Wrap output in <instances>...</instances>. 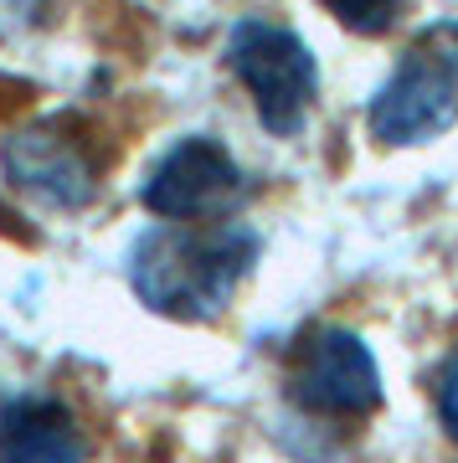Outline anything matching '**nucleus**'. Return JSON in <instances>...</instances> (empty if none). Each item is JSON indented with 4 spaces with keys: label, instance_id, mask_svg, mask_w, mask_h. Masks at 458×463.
Returning a JSON list of instances; mask_svg holds the SVG:
<instances>
[{
    "label": "nucleus",
    "instance_id": "obj_1",
    "mask_svg": "<svg viewBox=\"0 0 458 463\" xmlns=\"http://www.w3.org/2000/svg\"><path fill=\"white\" fill-rule=\"evenodd\" d=\"M262 237L247 222H155L129 248V288L149 315L212 325L253 279Z\"/></svg>",
    "mask_w": 458,
    "mask_h": 463
},
{
    "label": "nucleus",
    "instance_id": "obj_2",
    "mask_svg": "<svg viewBox=\"0 0 458 463\" xmlns=\"http://www.w3.org/2000/svg\"><path fill=\"white\" fill-rule=\"evenodd\" d=\"M458 124V16L427 21L366 103V129L386 149L433 145Z\"/></svg>",
    "mask_w": 458,
    "mask_h": 463
},
{
    "label": "nucleus",
    "instance_id": "obj_3",
    "mask_svg": "<svg viewBox=\"0 0 458 463\" xmlns=\"http://www.w3.org/2000/svg\"><path fill=\"white\" fill-rule=\"evenodd\" d=\"M227 67L247 88L253 114L273 139H294L320 99V62L310 42L268 16H243L227 32Z\"/></svg>",
    "mask_w": 458,
    "mask_h": 463
},
{
    "label": "nucleus",
    "instance_id": "obj_4",
    "mask_svg": "<svg viewBox=\"0 0 458 463\" xmlns=\"http://www.w3.org/2000/svg\"><path fill=\"white\" fill-rule=\"evenodd\" d=\"M283 397L320 422H366L386 407V381L371 345L345 325H314L299 335Z\"/></svg>",
    "mask_w": 458,
    "mask_h": 463
},
{
    "label": "nucleus",
    "instance_id": "obj_5",
    "mask_svg": "<svg viewBox=\"0 0 458 463\" xmlns=\"http://www.w3.org/2000/svg\"><path fill=\"white\" fill-rule=\"evenodd\" d=\"M247 191H253L247 170L216 134H186L155 160L139 201L160 222H216L237 212Z\"/></svg>",
    "mask_w": 458,
    "mask_h": 463
},
{
    "label": "nucleus",
    "instance_id": "obj_6",
    "mask_svg": "<svg viewBox=\"0 0 458 463\" xmlns=\"http://www.w3.org/2000/svg\"><path fill=\"white\" fill-rule=\"evenodd\" d=\"M0 181L52 212H82L99 196V155L72 118H36L0 139Z\"/></svg>",
    "mask_w": 458,
    "mask_h": 463
},
{
    "label": "nucleus",
    "instance_id": "obj_7",
    "mask_svg": "<svg viewBox=\"0 0 458 463\" xmlns=\"http://www.w3.org/2000/svg\"><path fill=\"white\" fill-rule=\"evenodd\" d=\"M0 463H82V428L57 397H11L0 407Z\"/></svg>",
    "mask_w": 458,
    "mask_h": 463
},
{
    "label": "nucleus",
    "instance_id": "obj_8",
    "mask_svg": "<svg viewBox=\"0 0 458 463\" xmlns=\"http://www.w3.org/2000/svg\"><path fill=\"white\" fill-rule=\"evenodd\" d=\"M320 5L356 36H386L402 21V0H320Z\"/></svg>",
    "mask_w": 458,
    "mask_h": 463
},
{
    "label": "nucleus",
    "instance_id": "obj_9",
    "mask_svg": "<svg viewBox=\"0 0 458 463\" xmlns=\"http://www.w3.org/2000/svg\"><path fill=\"white\" fill-rule=\"evenodd\" d=\"M433 407H438L443 432L458 443V350H448L433 371Z\"/></svg>",
    "mask_w": 458,
    "mask_h": 463
},
{
    "label": "nucleus",
    "instance_id": "obj_10",
    "mask_svg": "<svg viewBox=\"0 0 458 463\" xmlns=\"http://www.w3.org/2000/svg\"><path fill=\"white\" fill-rule=\"evenodd\" d=\"M16 222H21V216L11 212V206H5V201H0V227H16Z\"/></svg>",
    "mask_w": 458,
    "mask_h": 463
}]
</instances>
